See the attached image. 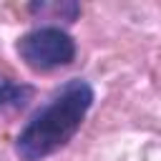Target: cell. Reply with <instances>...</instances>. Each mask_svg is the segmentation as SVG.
Returning a JSON list of instances; mask_svg holds the SVG:
<instances>
[{"mask_svg": "<svg viewBox=\"0 0 161 161\" xmlns=\"http://www.w3.org/2000/svg\"><path fill=\"white\" fill-rule=\"evenodd\" d=\"M93 101L96 91L86 78H70L60 83L48 101L33 111L15 136V156L20 161H45L65 148L80 131Z\"/></svg>", "mask_w": 161, "mask_h": 161, "instance_id": "6da1fadb", "label": "cell"}, {"mask_svg": "<svg viewBox=\"0 0 161 161\" xmlns=\"http://www.w3.org/2000/svg\"><path fill=\"white\" fill-rule=\"evenodd\" d=\"M15 53L35 73H53L75 60L78 45L60 25H40L15 40Z\"/></svg>", "mask_w": 161, "mask_h": 161, "instance_id": "7a4b0ae2", "label": "cell"}, {"mask_svg": "<svg viewBox=\"0 0 161 161\" xmlns=\"http://www.w3.org/2000/svg\"><path fill=\"white\" fill-rule=\"evenodd\" d=\"M33 96H35V88L30 83H20L0 73V113L25 108L33 101Z\"/></svg>", "mask_w": 161, "mask_h": 161, "instance_id": "3957f363", "label": "cell"}, {"mask_svg": "<svg viewBox=\"0 0 161 161\" xmlns=\"http://www.w3.org/2000/svg\"><path fill=\"white\" fill-rule=\"evenodd\" d=\"M28 10H30V13H40V15L53 13L55 18L65 20V23H75L78 15H80V5L73 3V0H68V3H43V0H40V3H30Z\"/></svg>", "mask_w": 161, "mask_h": 161, "instance_id": "277c9868", "label": "cell"}]
</instances>
